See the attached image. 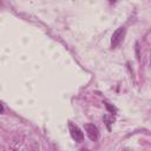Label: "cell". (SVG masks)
<instances>
[{"instance_id":"cell-1","label":"cell","mask_w":151,"mask_h":151,"mask_svg":"<svg viewBox=\"0 0 151 151\" xmlns=\"http://www.w3.org/2000/svg\"><path fill=\"white\" fill-rule=\"evenodd\" d=\"M13 149L14 151H38V145L34 141L20 137L13 143Z\"/></svg>"},{"instance_id":"cell-2","label":"cell","mask_w":151,"mask_h":151,"mask_svg":"<svg viewBox=\"0 0 151 151\" xmlns=\"http://www.w3.org/2000/svg\"><path fill=\"white\" fill-rule=\"evenodd\" d=\"M125 33H126V30L124 27H119L117 28L112 34V38H111V46L112 47H117L124 39L125 37Z\"/></svg>"},{"instance_id":"cell-3","label":"cell","mask_w":151,"mask_h":151,"mask_svg":"<svg viewBox=\"0 0 151 151\" xmlns=\"http://www.w3.org/2000/svg\"><path fill=\"white\" fill-rule=\"evenodd\" d=\"M69 129H70V134H71V137L76 141V142H83L84 139V134L82 132V130L74 125L72 122H69Z\"/></svg>"},{"instance_id":"cell-4","label":"cell","mask_w":151,"mask_h":151,"mask_svg":"<svg viewBox=\"0 0 151 151\" xmlns=\"http://www.w3.org/2000/svg\"><path fill=\"white\" fill-rule=\"evenodd\" d=\"M85 130H86V135L91 141H97L99 137V132L98 129L94 124H85Z\"/></svg>"},{"instance_id":"cell-5","label":"cell","mask_w":151,"mask_h":151,"mask_svg":"<svg viewBox=\"0 0 151 151\" xmlns=\"http://www.w3.org/2000/svg\"><path fill=\"white\" fill-rule=\"evenodd\" d=\"M105 106H106V109H107L111 113H115V112L117 111V109H116L115 106H112V105H111V104H109V103H105Z\"/></svg>"},{"instance_id":"cell-6","label":"cell","mask_w":151,"mask_h":151,"mask_svg":"<svg viewBox=\"0 0 151 151\" xmlns=\"http://www.w3.org/2000/svg\"><path fill=\"white\" fill-rule=\"evenodd\" d=\"M136 54H137V59H141V55H139V45L136 44Z\"/></svg>"},{"instance_id":"cell-7","label":"cell","mask_w":151,"mask_h":151,"mask_svg":"<svg viewBox=\"0 0 151 151\" xmlns=\"http://www.w3.org/2000/svg\"><path fill=\"white\" fill-rule=\"evenodd\" d=\"M82 151H89V150H85V149H83V150H82Z\"/></svg>"}]
</instances>
